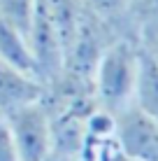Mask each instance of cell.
I'll use <instances>...</instances> for the list:
<instances>
[{"label":"cell","instance_id":"15","mask_svg":"<svg viewBox=\"0 0 158 161\" xmlns=\"http://www.w3.org/2000/svg\"><path fill=\"white\" fill-rule=\"evenodd\" d=\"M0 121H3V114H0Z\"/></svg>","mask_w":158,"mask_h":161},{"label":"cell","instance_id":"3","mask_svg":"<svg viewBox=\"0 0 158 161\" xmlns=\"http://www.w3.org/2000/svg\"><path fill=\"white\" fill-rule=\"evenodd\" d=\"M114 138L123 157L158 161V121L135 105L114 114Z\"/></svg>","mask_w":158,"mask_h":161},{"label":"cell","instance_id":"9","mask_svg":"<svg viewBox=\"0 0 158 161\" xmlns=\"http://www.w3.org/2000/svg\"><path fill=\"white\" fill-rule=\"evenodd\" d=\"M135 40H137L140 52L158 65V16H154V19H149V21L137 26Z\"/></svg>","mask_w":158,"mask_h":161},{"label":"cell","instance_id":"5","mask_svg":"<svg viewBox=\"0 0 158 161\" xmlns=\"http://www.w3.org/2000/svg\"><path fill=\"white\" fill-rule=\"evenodd\" d=\"M81 7L114 37H135V26L130 21V0H81Z\"/></svg>","mask_w":158,"mask_h":161},{"label":"cell","instance_id":"10","mask_svg":"<svg viewBox=\"0 0 158 161\" xmlns=\"http://www.w3.org/2000/svg\"><path fill=\"white\" fill-rule=\"evenodd\" d=\"M158 16V0H130V21L135 31L140 24Z\"/></svg>","mask_w":158,"mask_h":161},{"label":"cell","instance_id":"4","mask_svg":"<svg viewBox=\"0 0 158 161\" xmlns=\"http://www.w3.org/2000/svg\"><path fill=\"white\" fill-rule=\"evenodd\" d=\"M44 98V82L0 61V114L40 103Z\"/></svg>","mask_w":158,"mask_h":161},{"label":"cell","instance_id":"14","mask_svg":"<svg viewBox=\"0 0 158 161\" xmlns=\"http://www.w3.org/2000/svg\"><path fill=\"white\" fill-rule=\"evenodd\" d=\"M112 161H135V159H128V157H123V154H119V157H114Z\"/></svg>","mask_w":158,"mask_h":161},{"label":"cell","instance_id":"6","mask_svg":"<svg viewBox=\"0 0 158 161\" xmlns=\"http://www.w3.org/2000/svg\"><path fill=\"white\" fill-rule=\"evenodd\" d=\"M0 61L21 70V73H28L37 80H42L28 37L21 31L12 28L9 24H5V21H0Z\"/></svg>","mask_w":158,"mask_h":161},{"label":"cell","instance_id":"13","mask_svg":"<svg viewBox=\"0 0 158 161\" xmlns=\"http://www.w3.org/2000/svg\"><path fill=\"white\" fill-rule=\"evenodd\" d=\"M74 161H98V159L93 157V154H89V152H84V149H81V152H79V157L74 159Z\"/></svg>","mask_w":158,"mask_h":161},{"label":"cell","instance_id":"2","mask_svg":"<svg viewBox=\"0 0 158 161\" xmlns=\"http://www.w3.org/2000/svg\"><path fill=\"white\" fill-rule=\"evenodd\" d=\"M21 161H42L51 154V117L44 103H33L3 117Z\"/></svg>","mask_w":158,"mask_h":161},{"label":"cell","instance_id":"12","mask_svg":"<svg viewBox=\"0 0 158 161\" xmlns=\"http://www.w3.org/2000/svg\"><path fill=\"white\" fill-rule=\"evenodd\" d=\"M42 161H74L72 157H65V154H58V152H51L49 157H44Z\"/></svg>","mask_w":158,"mask_h":161},{"label":"cell","instance_id":"11","mask_svg":"<svg viewBox=\"0 0 158 161\" xmlns=\"http://www.w3.org/2000/svg\"><path fill=\"white\" fill-rule=\"evenodd\" d=\"M0 161H21L5 121H0Z\"/></svg>","mask_w":158,"mask_h":161},{"label":"cell","instance_id":"7","mask_svg":"<svg viewBox=\"0 0 158 161\" xmlns=\"http://www.w3.org/2000/svg\"><path fill=\"white\" fill-rule=\"evenodd\" d=\"M133 105L158 121V65L154 61H149L144 54L140 58V73H137Z\"/></svg>","mask_w":158,"mask_h":161},{"label":"cell","instance_id":"1","mask_svg":"<svg viewBox=\"0 0 158 161\" xmlns=\"http://www.w3.org/2000/svg\"><path fill=\"white\" fill-rule=\"evenodd\" d=\"M140 58L142 52L135 37H116L102 49L91 77V89L98 108L107 110L110 114H119L133 105Z\"/></svg>","mask_w":158,"mask_h":161},{"label":"cell","instance_id":"8","mask_svg":"<svg viewBox=\"0 0 158 161\" xmlns=\"http://www.w3.org/2000/svg\"><path fill=\"white\" fill-rule=\"evenodd\" d=\"M37 0H0V21L9 24L12 28L21 31L28 37V28L35 14Z\"/></svg>","mask_w":158,"mask_h":161}]
</instances>
